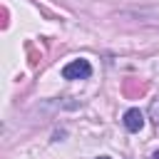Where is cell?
Wrapping results in <instances>:
<instances>
[{"instance_id": "6da1fadb", "label": "cell", "mask_w": 159, "mask_h": 159, "mask_svg": "<svg viewBox=\"0 0 159 159\" xmlns=\"http://www.w3.org/2000/svg\"><path fill=\"white\" fill-rule=\"evenodd\" d=\"M92 75V65L87 60H72L70 65L62 67V77L65 80H87Z\"/></svg>"}, {"instance_id": "7a4b0ae2", "label": "cell", "mask_w": 159, "mask_h": 159, "mask_svg": "<svg viewBox=\"0 0 159 159\" xmlns=\"http://www.w3.org/2000/svg\"><path fill=\"white\" fill-rule=\"evenodd\" d=\"M124 127H127L129 132H139V129L144 127V114H142L137 107L127 109V112H124Z\"/></svg>"}, {"instance_id": "3957f363", "label": "cell", "mask_w": 159, "mask_h": 159, "mask_svg": "<svg viewBox=\"0 0 159 159\" xmlns=\"http://www.w3.org/2000/svg\"><path fill=\"white\" fill-rule=\"evenodd\" d=\"M152 117H154V122L159 124V102H154V104H152Z\"/></svg>"}, {"instance_id": "277c9868", "label": "cell", "mask_w": 159, "mask_h": 159, "mask_svg": "<svg viewBox=\"0 0 159 159\" xmlns=\"http://www.w3.org/2000/svg\"><path fill=\"white\" fill-rule=\"evenodd\" d=\"M152 159H159V152H154V154H152Z\"/></svg>"}, {"instance_id": "5b68a950", "label": "cell", "mask_w": 159, "mask_h": 159, "mask_svg": "<svg viewBox=\"0 0 159 159\" xmlns=\"http://www.w3.org/2000/svg\"><path fill=\"white\" fill-rule=\"evenodd\" d=\"M97 159H109V157H97Z\"/></svg>"}]
</instances>
